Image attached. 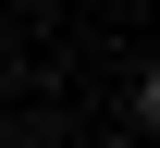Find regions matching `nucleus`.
<instances>
[{"label": "nucleus", "instance_id": "obj_1", "mask_svg": "<svg viewBox=\"0 0 160 148\" xmlns=\"http://www.w3.org/2000/svg\"><path fill=\"white\" fill-rule=\"evenodd\" d=\"M136 111H148V124H160V74H136Z\"/></svg>", "mask_w": 160, "mask_h": 148}]
</instances>
